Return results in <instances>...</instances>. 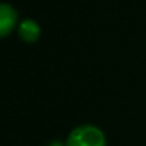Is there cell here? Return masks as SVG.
Returning <instances> with one entry per match:
<instances>
[{
  "mask_svg": "<svg viewBox=\"0 0 146 146\" xmlns=\"http://www.w3.org/2000/svg\"><path fill=\"white\" fill-rule=\"evenodd\" d=\"M65 146H106L104 133L92 125L75 128L67 138Z\"/></svg>",
  "mask_w": 146,
  "mask_h": 146,
  "instance_id": "obj_1",
  "label": "cell"
},
{
  "mask_svg": "<svg viewBox=\"0 0 146 146\" xmlns=\"http://www.w3.org/2000/svg\"><path fill=\"white\" fill-rule=\"evenodd\" d=\"M17 23L16 10L6 3H0V38L9 36Z\"/></svg>",
  "mask_w": 146,
  "mask_h": 146,
  "instance_id": "obj_2",
  "label": "cell"
},
{
  "mask_svg": "<svg viewBox=\"0 0 146 146\" xmlns=\"http://www.w3.org/2000/svg\"><path fill=\"white\" fill-rule=\"evenodd\" d=\"M19 36L26 43H34L40 37V27L34 20H24L19 26Z\"/></svg>",
  "mask_w": 146,
  "mask_h": 146,
  "instance_id": "obj_3",
  "label": "cell"
},
{
  "mask_svg": "<svg viewBox=\"0 0 146 146\" xmlns=\"http://www.w3.org/2000/svg\"><path fill=\"white\" fill-rule=\"evenodd\" d=\"M50 146H65V145H62L61 142H52V143H51Z\"/></svg>",
  "mask_w": 146,
  "mask_h": 146,
  "instance_id": "obj_4",
  "label": "cell"
}]
</instances>
